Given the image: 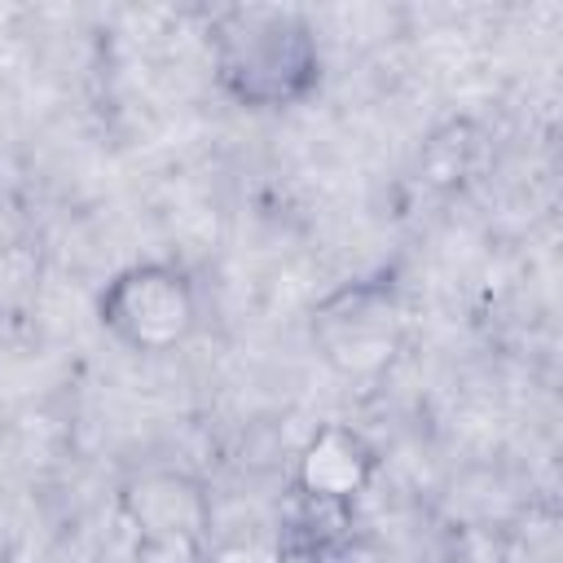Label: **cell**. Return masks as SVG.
<instances>
[{"label": "cell", "mask_w": 563, "mask_h": 563, "mask_svg": "<svg viewBox=\"0 0 563 563\" xmlns=\"http://www.w3.org/2000/svg\"><path fill=\"white\" fill-rule=\"evenodd\" d=\"M211 79L242 110H290L321 84V44L290 4H229L207 26Z\"/></svg>", "instance_id": "6da1fadb"}, {"label": "cell", "mask_w": 563, "mask_h": 563, "mask_svg": "<svg viewBox=\"0 0 563 563\" xmlns=\"http://www.w3.org/2000/svg\"><path fill=\"white\" fill-rule=\"evenodd\" d=\"M308 334L330 374H339L347 383L383 378L405 347L400 286L387 273L334 286L330 295H321L312 303Z\"/></svg>", "instance_id": "7a4b0ae2"}, {"label": "cell", "mask_w": 563, "mask_h": 563, "mask_svg": "<svg viewBox=\"0 0 563 563\" xmlns=\"http://www.w3.org/2000/svg\"><path fill=\"white\" fill-rule=\"evenodd\" d=\"M97 321L128 352H176L198 330V290L180 264L136 260L101 286Z\"/></svg>", "instance_id": "3957f363"}, {"label": "cell", "mask_w": 563, "mask_h": 563, "mask_svg": "<svg viewBox=\"0 0 563 563\" xmlns=\"http://www.w3.org/2000/svg\"><path fill=\"white\" fill-rule=\"evenodd\" d=\"M119 510L132 523L141 554H163L180 563H202L211 537V497L207 488L176 466H145L119 488Z\"/></svg>", "instance_id": "277c9868"}, {"label": "cell", "mask_w": 563, "mask_h": 563, "mask_svg": "<svg viewBox=\"0 0 563 563\" xmlns=\"http://www.w3.org/2000/svg\"><path fill=\"white\" fill-rule=\"evenodd\" d=\"M378 449L347 422H321L295 457V493L317 506L352 510V501L374 484Z\"/></svg>", "instance_id": "5b68a950"}, {"label": "cell", "mask_w": 563, "mask_h": 563, "mask_svg": "<svg viewBox=\"0 0 563 563\" xmlns=\"http://www.w3.org/2000/svg\"><path fill=\"white\" fill-rule=\"evenodd\" d=\"M484 167V132L471 119H449L422 141L418 172L431 189H462Z\"/></svg>", "instance_id": "8992f818"}, {"label": "cell", "mask_w": 563, "mask_h": 563, "mask_svg": "<svg viewBox=\"0 0 563 563\" xmlns=\"http://www.w3.org/2000/svg\"><path fill=\"white\" fill-rule=\"evenodd\" d=\"M202 563H286L282 559V541H211Z\"/></svg>", "instance_id": "52a82bcc"}]
</instances>
